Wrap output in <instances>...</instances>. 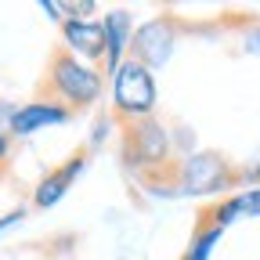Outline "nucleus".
Listing matches in <instances>:
<instances>
[{"label":"nucleus","instance_id":"obj_9","mask_svg":"<svg viewBox=\"0 0 260 260\" xmlns=\"http://www.w3.org/2000/svg\"><path fill=\"white\" fill-rule=\"evenodd\" d=\"M105 25V73L112 76L119 65L130 58V40H134V18L126 8H112L102 18Z\"/></svg>","mask_w":260,"mask_h":260},{"label":"nucleus","instance_id":"obj_5","mask_svg":"<svg viewBox=\"0 0 260 260\" xmlns=\"http://www.w3.org/2000/svg\"><path fill=\"white\" fill-rule=\"evenodd\" d=\"M177 40H181V18L177 15H155L134 29L130 58H138L145 69H162L170 61Z\"/></svg>","mask_w":260,"mask_h":260},{"label":"nucleus","instance_id":"obj_12","mask_svg":"<svg viewBox=\"0 0 260 260\" xmlns=\"http://www.w3.org/2000/svg\"><path fill=\"white\" fill-rule=\"evenodd\" d=\"M239 206H242V217H260V188L239 191Z\"/></svg>","mask_w":260,"mask_h":260},{"label":"nucleus","instance_id":"obj_8","mask_svg":"<svg viewBox=\"0 0 260 260\" xmlns=\"http://www.w3.org/2000/svg\"><path fill=\"white\" fill-rule=\"evenodd\" d=\"M73 112L65 109V105H54V102H29V105H18L11 123H8V134L11 138H29V134H37V130L44 126H61V123H69Z\"/></svg>","mask_w":260,"mask_h":260},{"label":"nucleus","instance_id":"obj_15","mask_svg":"<svg viewBox=\"0 0 260 260\" xmlns=\"http://www.w3.org/2000/svg\"><path fill=\"white\" fill-rule=\"evenodd\" d=\"M22 220H25V210H22V206H18V210H11L8 217H0V235H4V232H8V228H15V224H22Z\"/></svg>","mask_w":260,"mask_h":260},{"label":"nucleus","instance_id":"obj_7","mask_svg":"<svg viewBox=\"0 0 260 260\" xmlns=\"http://www.w3.org/2000/svg\"><path fill=\"white\" fill-rule=\"evenodd\" d=\"M87 159H90L87 148H80V152H73L69 159H65L61 167H54L51 174H44V181L37 184V191H32V206H37V210H51L61 195L76 184V177L87 170Z\"/></svg>","mask_w":260,"mask_h":260},{"label":"nucleus","instance_id":"obj_16","mask_svg":"<svg viewBox=\"0 0 260 260\" xmlns=\"http://www.w3.org/2000/svg\"><path fill=\"white\" fill-rule=\"evenodd\" d=\"M246 51H253V54H260V32H253V40H246Z\"/></svg>","mask_w":260,"mask_h":260},{"label":"nucleus","instance_id":"obj_3","mask_svg":"<svg viewBox=\"0 0 260 260\" xmlns=\"http://www.w3.org/2000/svg\"><path fill=\"white\" fill-rule=\"evenodd\" d=\"M119 152H123V167L134 170L145 184H155L177 159L170 126L155 116L141 119V123H130V126H119Z\"/></svg>","mask_w":260,"mask_h":260},{"label":"nucleus","instance_id":"obj_13","mask_svg":"<svg viewBox=\"0 0 260 260\" xmlns=\"http://www.w3.org/2000/svg\"><path fill=\"white\" fill-rule=\"evenodd\" d=\"M40 11H44L47 18H54L58 25L65 22V15H61V0H40Z\"/></svg>","mask_w":260,"mask_h":260},{"label":"nucleus","instance_id":"obj_6","mask_svg":"<svg viewBox=\"0 0 260 260\" xmlns=\"http://www.w3.org/2000/svg\"><path fill=\"white\" fill-rule=\"evenodd\" d=\"M61 47L73 51L76 58L102 61L105 65V25L94 18H65L61 22Z\"/></svg>","mask_w":260,"mask_h":260},{"label":"nucleus","instance_id":"obj_14","mask_svg":"<svg viewBox=\"0 0 260 260\" xmlns=\"http://www.w3.org/2000/svg\"><path fill=\"white\" fill-rule=\"evenodd\" d=\"M8 159H11V134L0 126V170L8 167Z\"/></svg>","mask_w":260,"mask_h":260},{"label":"nucleus","instance_id":"obj_10","mask_svg":"<svg viewBox=\"0 0 260 260\" xmlns=\"http://www.w3.org/2000/svg\"><path fill=\"white\" fill-rule=\"evenodd\" d=\"M220 235H224V228H213V224L199 220V224H195L191 242H188V249L181 253V260H210L213 249H217V242H220Z\"/></svg>","mask_w":260,"mask_h":260},{"label":"nucleus","instance_id":"obj_2","mask_svg":"<svg viewBox=\"0 0 260 260\" xmlns=\"http://www.w3.org/2000/svg\"><path fill=\"white\" fill-rule=\"evenodd\" d=\"M239 181H242V170L232 167L220 152H184L155 181L159 184L155 191H162V195H217Z\"/></svg>","mask_w":260,"mask_h":260},{"label":"nucleus","instance_id":"obj_4","mask_svg":"<svg viewBox=\"0 0 260 260\" xmlns=\"http://www.w3.org/2000/svg\"><path fill=\"white\" fill-rule=\"evenodd\" d=\"M155 102H159V90H155V76L152 69L138 58H126L119 69L112 73V90H109V116L116 126H130V123H141L155 116Z\"/></svg>","mask_w":260,"mask_h":260},{"label":"nucleus","instance_id":"obj_11","mask_svg":"<svg viewBox=\"0 0 260 260\" xmlns=\"http://www.w3.org/2000/svg\"><path fill=\"white\" fill-rule=\"evenodd\" d=\"M90 11H98L94 0H61V15L65 18H90Z\"/></svg>","mask_w":260,"mask_h":260},{"label":"nucleus","instance_id":"obj_1","mask_svg":"<svg viewBox=\"0 0 260 260\" xmlns=\"http://www.w3.org/2000/svg\"><path fill=\"white\" fill-rule=\"evenodd\" d=\"M105 94V76L102 69L87 65L83 58H76L73 51H65L61 44L51 47L47 54V65L40 73V83H37V102H54V105H65L73 116L76 112H87L102 102Z\"/></svg>","mask_w":260,"mask_h":260}]
</instances>
